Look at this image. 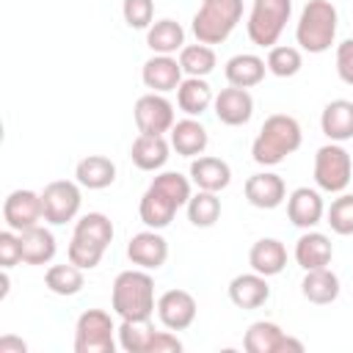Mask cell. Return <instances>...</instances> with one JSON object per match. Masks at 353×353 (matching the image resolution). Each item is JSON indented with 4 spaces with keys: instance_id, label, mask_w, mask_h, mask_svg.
Wrapping results in <instances>:
<instances>
[{
    "instance_id": "6da1fadb",
    "label": "cell",
    "mask_w": 353,
    "mask_h": 353,
    "mask_svg": "<svg viewBox=\"0 0 353 353\" xmlns=\"http://www.w3.org/2000/svg\"><path fill=\"white\" fill-rule=\"evenodd\" d=\"M301 143H303V132L298 119L290 113H270L251 143V157L256 165H265V168L279 165L292 152H298Z\"/></svg>"
},
{
    "instance_id": "7a4b0ae2",
    "label": "cell",
    "mask_w": 353,
    "mask_h": 353,
    "mask_svg": "<svg viewBox=\"0 0 353 353\" xmlns=\"http://www.w3.org/2000/svg\"><path fill=\"white\" fill-rule=\"evenodd\" d=\"M110 309L121 320H152L157 309V298H154V279L149 276V270L143 268L121 270L113 279Z\"/></svg>"
},
{
    "instance_id": "3957f363",
    "label": "cell",
    "mask_w": 353,
    "mask_h": 353,
    "mask_svg": "<svg viewBox=\"0 0 353 353\" xmlns=\"http://www.w3.org/2000/svg\"><path fill=\"white\" fill-rule=\"evenodd\" d=\"M110 243H113V221L105 212H85L74 221V232H72L66 256L77 268L94 270L102 262Z\"/></svg>"
},
{
    "instance_id": "277c9868",
    "label": "cell",
    "mask_w": 353,
    "mask_h": 353,
    "mask_svg": "<svg viewBox=\"0 0 353 353\" xmlns=\"http://www.w3.org/2000/svg\"><path fill=\"white\" fill-rule=\"evenodd\" d=\"M336 28H339L336 6L331 0H309L301 8L298 25H295V44L303 52L320 55V52L331 50L334 39H336Z\"/></svg>"
},
{
    "instance_id": "5b68a950",
    "label": "cell",
    "mask_w": 353,
    "mask_h": 353,
    "mask_svg": "<svg viewBox=\"0 0 353 353\" xmlns=\"http://www.w3.org/2000/svg\"><path fill=\"white\" fill-rule=\"evenodd\" d=\"M243 19V0H201L199 11L190 19V30L201 44H221L232 36Z\"/></svg>"
},
{
    "instance_id": "8992f818",
    "label": "cell",
    "mask_w": 353,
    "mask_h": 353,
    "mask_svg": "<svg viewBox=\"0 0 353 353\" xmlns=\"http://www.w3.org/2000/svg\"><path fill=\"white\" fill-rule=\"evenodd\" d=\"M290 17H292V0H254L245 22L251 44L268 47V50L276 47Z\"/></svg>"
},
{
    "instance_id": "52a82bcc",
    "label": "cell",
    "mask_w": 353,
    "mask_h": 353,
    "mask_svg": "<svg viewBox=\"0 0 353 353\" xmlns=\"http://www.w3.org/2000/svg\"><path fill=\"white\" fill-rule=\"evenodd\" d=\"M119 325L105 309H85L74 323V353H116Z\"/></svg>"
},
{
    "instance_id": "ba28073f",
    "label": "cell",
    "mask_w": 353,
    "mask_h": 353,
    "mask_svg": "<svg viewBox=\"0 0 353 353\" xmlns=\"http://www.w3.org/2000/svg\"><path fill=\"white\" fill-rule=\"evenodd\" d=\"M314 185L323 193H345L353 176V160L350 152L342 143L328 141L314 152Z\"/></svg>"
},
{
    "instance_id": "9c48e42d",
    "label": "cell",
    "mask_w": 353,
    "mask_h": 353,
    "mask_svg": "<svg viewBox=\"0 0 353 353\" xmlns=\"http://www.w3.org/2000/svg\"><path fill=\"white\" fill-rule=\"evenodd\" d=\"M80 182L74 179H52L44 185L41 190V204H44V221L50 226H63L69 221L77 218L80 204H83V193H80Z\"/></svg>"
},
{
    "instance_id": "30bf717a",
    "label": "cell",
    "mask_w": 353,
    "mask_h": 353,
    "mask_svg": "<svg viewBox=\"0 0 353 353\" xmlns=\"http://www.w3.org/2000/svg\"><path fill=\"white\" fill-rule=\"evenodd\" d=\"M3 221L8 229L14 232H25L30 226H39L44 221V204H41V193L28 190V188H17L6 196L3 201Z\"/></svg>"
},
{
    "instance_id": "8fae6325",
    "label": "cell",
    "mask_w": 353,
    "mask_h": 353,
    "mask_svg": "<svg viewBox=\"0 0 353 353\" xmlns=\"http://www.w3.org/2000/svg\"><path fill=\"white\" fill-rule=\"evenodd\" d=\"M132 116H135L138 132H149V135H165V132H171V127L176 121L174 105L165 99V94H157V91L138 97Z\"/></svg>"
},
{
    "instance_id": "7c38bea8",
    "label": "cell",
    "mask_w": 353,
    "mask_h": 353,
    "mask_svg": "<svg viewBox=\"0 0 353 353\" xmlns=\"http://www.w3.org/2000/svg\"><path fill=\"white\" fill-rule=\"evenodd\" d=\"M243 347H245V353H284V350L301 353L303 342L290 336L287 331H281V325H276L270 320H256L245 328Z\"/></svg>"
},
{
    "instance_id": "4fadbf2b",
    "label": "cell",
    "mask_w": 353,
    "mask_h": 353,
    "mask_svg": "<svg viewBox=\"0 0 353 353\" xmlns=\"http://www.w3.org/2000/svg\"><path fill=\"white\" fill-rule=\"evenodd\" d=\"M196 312H199V303L188 290L174 287V290H165L157 298V317H160L163 328H168V331L190 328L193 320H196Z\"/></svg>"
},
{
    "instance_id": "5bb4252c",
    "label": "cell",
    "mask_w": 353,
    "mask_h": 353,
    "mask_svg": "<svg viewBox=\"0 0 353 353\" xmlns=\"http://www.w3.org/2000/svg\"><path fill=\"white\" fill-rule=\"evenodd\" d=\"M127 259L143 270L163 268L168 259V243L160 234V229H143V232L132 234L127 243Z\"/></svg>"
},
{
    "instance_id": "9a60e30c",
    "label": "cell",
    "mask_w": 353,
    "mask_h": 353,
    "mask_svg": "<svg viewBox=\"0 0 353 353\" xmlns=\"http://www.w3.org/2000/svg\"><path fill=\"white\" fill-rule=\"evenodd\" d=\"M212 110H215V116H218L221 124H226V127H243L254 116V97L248 94V88L229 85V88H221L215 94Z\"/></svg>"
},
{
    "instance_id": "2e32d148",
    "label": "cell",
    "mask_w": 353,
    "mask_h": 353,
    "mask_svg": "<svg viewBox=\"0 0 353 353\" xmlns=\"http://www.w3.org/2000/svg\"><path fill=\"white\" fill-rule=\"evenodd\" d=\"M287 218L292 226L298 229H314L323 218H325V204H323V196L320 190L314 188H295L290 196H287Z\"/></svg>"
},
{
    "instance_id": "e0dca14e",
    "label": "cell",
    "mask_w": 353,
    "mask_h": 353,
    "mask_svg": "<svg viewBox=\"0 0 353 353\" xmlns=\"http://www.w3.org/2000/svg\"><path fill=\"white\" fill-rule=\"evenodd\" d=\"M243 193L251 207L256 210H276L287 199V185L276 171H259L251 174L243 185Z\"/></svg>"
},
{
    "instance_id": "ac0fdd59",
    "label": "cell",
    "mask_w": 353,
    "mask_h": 353,
    "mask_svg": "<svg viewBox=\"0 0 353 353\" xmlns=\"http://www.w3.org/2000/svg\"><path fill=\"white\" fill-rule=\"evenodd\" d=\"M182 66H179V58L174 55H152L143 69H141V80L149 91H157V94H168V91H176L179 83L185 80L182 77Z\"/></svg>"
},
{
    "instance_id": "d6986e66",
    "label": "cell",
    "mask_w": 353,
    "mask_h": 353,
    "mask_svg": "<svg viewBox=\"0 0 353 353\" xmlns=\"http://www.w3.org/2000/svg\"><path fill=\"white\" fill-rule=\"evenodd\" d=\"M229 292V301L237 306V309H259L268 303L270 298V284H268V276L251 270V273H240L229 281L226 287Z\"/></svg>"
},
{
    "instance_id": "ffe728a7",
    "label": "cell",
    "mask_w": 353,
    "mask_h": 353,
    "mask_svg": "<svg viewBox=\"0 0 353 353\" xmlns=\"http://www.w3.org/2000/svg\"><path fill=\"white\" fill-rule=\"evenodd\" d=\"M190 182L199 188V190H212V193H221L229 188L232 182V168L226 160L221 157H212V154H199L190 160Z\"/></svg>"
},
{
    "instance_id": "44dd1931",
    "label": "cell",
    "mask_w": 353,
    "mask_h": 353,
    "mask_svg": "<svg viewBox=\"0 0 353 353\" xmlns=\"http://www.w3.org/2000/svg\"><path fill=\"white\" fill-rule=\"evenodd\" d=\"M168 141H171V149L182 157H199L204 154L207 143H210V135H207V127L193 119V116H185L179 121H174L171 132H168Z\"/></svg>"
},
{
    "instance_id": "7402d4cb",
    "label": "cell",
    "mask_w": 353,
    "mask_h": 353,
    "mask_svg": "<svg viewBox=\"0 0 353 353\" xmlns=\"http://www.w3.org/2000/svg\"><path fill=\"white\" fill-rule=\"evenodd\" d=\"M176 210H179V204L165 190H160L157 185L149 182V188H146V193L141 196V204H138V215H141L143 226L146 229H165L174 221Z\"/></svg>"
},
{
    "instance_id": "603a6c76",
    "label": "cell",
    "mask_w": 353,
    "mask_h": 353,
    "mask_svg": "<svg viewBox=\"0 0 353 353\" xmlns=\"http://www.w3.org/2000/svg\"><path fill=\"white\" fill-rule=\"evenodd\" d=\"M334 256V245L331 237L314 229H306L298 240H295V262L303 270H317V268H328Z\"/></svg>"
},
{
    "instance_id": "cb8c5ba5",
    "label": "cell",
    "mask_w": 353,
    "mask_h": 353,
    "mask_svg": "<svg viewBox=\"0 0 353 353\" xmlns=\"http://www.w3.org/2000/svg\"><path fill=\"white\" fill-rule=\"evenodd\" d=\"M265 72H268L265 58H259L254 52H237L223 66L226 83L229 85H237V88H254V85H259L265 80Z\"/></svg>"
},
{
    "instance_id": "d4e9b609",
    "label": "cell",
    "mask_w": 353,
    "mask_h": 353,
    "mask_svg": "<svg viewBox=\"0 0 353 353\" xmlns=\"http://www.w3.org/2000/svg\"><path fill=\"white\" fill-rule=\"evenodd\" d=\"M168 152H171V141L149 132H141L130 146V157L141 171H160L168 163Z\"/></svg>"
},
{
    "instance_id": "484cf974",
    "label": "cell",
    "mask_w": 353,
    "mask_h": 353,
    "mask_svg": "<svg viewBox=\"0 0 353 353\" xmlns=\"http://www.w3.org/2000/svg\"><path fill=\"white\" fill-rule=\"evenodd\" d=\"M19 248H22L25 265H50L58 251V243H55V234L39 223V226L19 232Z\"/></svg>"
},
{
    "instance_id": "4316f807",
    "label": "cell",
    "mask_w": 353,
    "mask_h": 353,
    "mask_svg": "<svg viewBox=\"0 0 353 353\" xmlns=\"http://www.w3.org/2000/svg\"><path fill=\"white\" fill-rule=\"evenodd\" d=\"M320 130L334 143L350 141L353 138V102L350 99H331L320 113Z\"/></svg>"
},
{
    "instance_id": "83f0119b",
    "label": "cell",
    "mask_w": 353,
    "mask_h": 353,
    "mask_svg": "<svg viewBox=\"0 0 353 353\" xmlns=\"http://www.w3.org/2000/svg\"><path fill=\"white\" fill-rule=\"evenodd\" d=\"M248 265L251 270L262 273V276H279L284 268H287V248L281 240L276 237H259L251 251H248Z\"/></svg>"
},
{
    "instance_id": "f1b7e54d",
    "label": "cell",
    "mask_w": 353,
    "mask_h": 353,
    "mask_svg": "<svg viewBox=\"0 0 353 353\" xmlns=\"http://www.w3.org/2000/svg\"><path fill=\"white\" fill-rule=\"evenodd\" d=\"M215 102V94H212V85L204 80V77H185L176 88V105L185 116H201L212 108Z\"/></svg>"
},
{
    "instance_id": "f546056e",
    "label": "cell",
    "mask_w": 353,
    "mask_h": 353,
    "mask_svg": "<svg viewBox=\"0 0 353 353\" xmlns=\"http://www.w3.org/2000/svg\"><path fill=\"white\" fill-rule=\"evenodd\" d=\"M74 179L88 190H105L116 182V163L105 154H88L74 165Z\"/></svg>"
},
{
    "instance_id": "4dcf8cb0",
    "label": "cell",
    "mask_w": 353,
    "mask_h": 353,
    "mask_svg": "<svg viewBox=\"0 0 353 353\" xmlns=\"http://www.w3.org/2000/svg\"><path fill=\"white\" fill-rule=\"evenodd\" d=\"M339 276L331 268H317V270H306L303 281H301V292L309 303L317 306H328L339 298Z\"/></svg>"
},
{
    "instance_id": "1f68e13d",
    "label": "cell",
    "mask_w": 353,
    "mask_h": 353,
    "mask_svg": "<svg viewBox=\"0 0 353 353\" xmlns=\"http://www.w3.org/2000/svg\"><path fill=\"white\" fill-rule=\"evenodd\" d=\"M146 47L154 55H174L185 47V28L176 19H157L146 30Z\"/></svg>"
},
{
    "instance_id": "d6a6232c",
    "label": "cell",
    "mask_w": 353,
    "mask_h": 353,
    "mask_svg": "<svg viewBox=\"0 0 353 353\" xmlns=\"http://www.w3.org/2000/svg\"><path fill=\"white\" fill-rule=\"evenodd\" d=\"M154 339L152 320H121L119 325V347L127 353H154Z\"/></svg>"
},
{
    "instance_id": "836d02e7",
    "label": "cell",
    "mask_w": 353,
    "mask_h": 353,
    "mask_svg": "<svg viewBox=\"0 0 353 353\" xmlns=\"http://www.w3.org/2000/svg\"><path fill=\"white\" fill-rule=\"evenodd\" d=\"M85 279H83V268H77L74 262H63V265H50L44 273V287L52 295L61 298H72L83 290Z\"/></svg>"
},
{
    "instance_id": "e575fe53",
    "label": "cell",
    "mask_w": 353,
    "mask_h": 353,
    "mask_svg": "<svg viewBox=\"0 0 353 353\" xmlns=\"http://www.w3.org/2000/svg\"><path fill=\"white\" fill-rule=\"evenodd\" d=\"M185 210H188V221H190L193 226L210 229V226H215V221L221 218V199H218V193H212V190H196V193L188 199Z\"/></svg>"
},
{
    "instance_id": "d590c367",
    "label": "cell",
    "mask_w": 353,
    "mask_h": 353,
    "mask_svg": "<svg viewBox=\"0 0 353 353\" xmlns=\"http://www.w3.org/2000/svg\"><path fill=\"white\" fill-rule=\"evenodd\" d=\"M218 58H215V50L210 44H185L179 50V66L188 77H207L212 69H215Z\"/></svg>"
},
{
    "instance_id": "8d00e7d4",
    "label": "cell",
    "mask_w": 353,
    "mask_h": 353,
    "mask_svg": "<svg viewBox=\"0 0 353 353\" xmlns=\"http://www.w3.org/2000/svg\"><path fill=\"white\" fill-rule=\"evenodd\" d=\"M268 72L276 74V77H292L301 72L303 66V55H301V47H292V44H276L268 50Z\"/></svg>"
},
{
    "instance_id": "74e56055",
    "label": "cell",
    "mask_w": 353,
    "mask_h": 353,
    "mask_svg": "<svg viewBox=\"0 0 353 353\" xmlns=\"http://www.w3.org/2000/svg\"><path fill=\"white\" fill-rule=\"evenodd\" d=\"M325 223L334 234H353V193H339L331 201V207L325 210Z\"/></svg>"
},
{
    "instance_id": "f35d334b",
    "label": "cell",
    "mask_w": 353,
    "mask_h": 353,
    "mask_svg": "<svg viewBox=\"0 0 353 353\" xmlns=\"http://www.w3.org/2000/svg\"><path fill=\"white\" fill-rule=\"evenodd\" d=\"M121 17L132 30H149L154 22V0H121Z\"/></svg>"
},
{
    "instance_id": "ab89813d",
    "label": "cell",
    "mask_w": 353,
    "mask_h": 353,
    "mask_svg": "<svg viewBox=\"0 0 353 353\" xmlns=\"http://www.w3.org/2000/svg\"><path fill=\"white\" fill-rule=\"evenodd\" d=\"M17 262H22V248H19V232L3 229L0 232V268L11 270Z\"/></svg>"
},
{
    "instance_id": "60d3db41",
    "label": "cell",
    "mask_w": 353,
    "mask_h": 353,
    "mask_svg": "<svg viewBox=\"0 0 353 353\" xmlns=\"http://www.w3.org/2000/svg\"><path fill=\"white\" fill-rule=\"evenodd\" d=\"M336 74L342 83L353 85V39L336 44Z\"/></svg>"
},
{
    "instance_id": "b9f144b4",
    "label": "cell",
    "mask_w": 353,
    "mask_h": 353,
    "mask_svg": "<svg viewBox=\"0 0 353 353\" xmlns=\"http://www.w3.org/2000/svg\"><path fill=\"white\" fill-rule=\"evenodd\" d=\"M28 350V342L14 336V334H6L0 336V353H25Z\"/></svg>"
}]
</instances>
